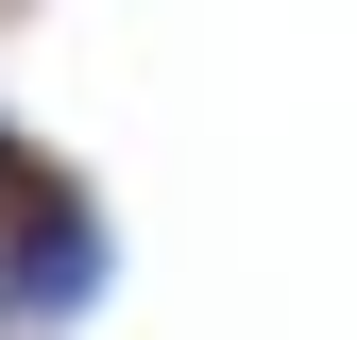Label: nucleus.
<instances>
[{
	"mask_svg": "<svg viewBox=\"0 0 357 340\" xmlns=\"http://www.w3.org/2000/svg\"><path fill=\"white\" fill-rule=\"evenodd\" d=\"M119 289V222L102 187L34 137V119H0V323H85Z\"/></svg>",
	"mask_w": 357,
	"mask_h": 340,
	"instance_id": "1",
	"label": "nucleus"
}]
</instances>
